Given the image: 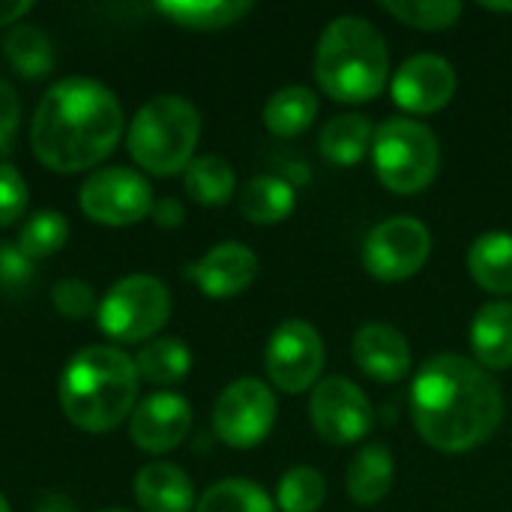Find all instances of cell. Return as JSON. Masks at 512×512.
<instances>
[{"mask_svg": "<svg viewBox=\"0 0 512 512\" xmlns=\"http://www.w3.org/2000/svg\"><path fill=\"white\" fill-rule=\"evenodd\" d=\"M69 240V222L60 210H39L33 213L18 234V249L30 258H48L57 249H63V243Z\"/></svg>", "mask_w": 512, "mask_h": 512, "instance_id": "30", "label": "cell"}, {"mask_svg": "<svg viewBox=\"0 0 512 512\" xmlns=\"http://www.w3.org/2000/svg\"><path fill=\"white\" fill-rule=\"evenodd\" d=\"M33 9L30 0H0V24H15Z\"/></svg>", "mask_w": 512, "mask_h": 512, "instance_id": "37", "label": "cell"}, {"mask_svg": "<svg viewBox=\"0 0 512 512\" xmlns=\"http://www.w3.org/2000/svg\"><path fill=\"white\" fill-rule=\"evenodd\" d=\"M372 141H375V129H372L369 117L339 114L324 123V129L318 135V150L327 162H333L339 168H351L366 159V153L372 150Z\"/></svg>", "mask_w": 512, "mask_h": 512, "instance_id": "21", "label": "cell"}, {"mask_svg": "<svg viewBox=\"0 0 512 512\" xmlns=\"http://www.w3.org/2000/svg\"><path fill=\"white\" fill-rule=\"evenodd\" d=\"M135 357L114 345L81 348L60 375V408L84 432L102 435L120 426L138 399Z\"/></svg>", "mask_w": 512, "mask_h": 512, "instance_id": "3", "label": "cell"}, {"mask_svg": "<svg viewBox=\"0 0 512 512\" xmlns=\"http://www.w3.org/2000/svg\"><path fill=\"white\" fill-rule=\"evenodd\" d=\"M33 282V261L18 243H0V291H24Z\"/></svg>", "mask_w": 512, "mask_h": 512, "instance_id": "34", "label": "cell"}, {"mask_svg": "<svg viewBox=\"0 0 512 512\" xmlns=\"http://www.w3.org/2000/svg\"><path fill=\"white\" fill-rule=\"evenodd\" d=\"M468 270L474 282L498 297L512 294V234L486 231L468 249Z\"/></svg>", "mask_w": 512, "mask_h": 512, "instance_id": "20", "label": "cell"}, {"mask_svg": "<svg viewBox=\"0 0 512 512\" xmlns=\"http://www.w3.org/2000/svg\"><path fill=\"white\" fill-rule=\"evenodd\" d=\"M51 303L63 318H72V321H84L99 309L96 294H93L90 282H84V279H60L51 288Z\"/></svg>", "mask_w": 512, "mask_h": 512, "instance_id": "32", "label": "cell"}, {"mask_svg": "<svg viewBox=\"0 0 512 512\" xmlns=\"http://www.w3.org/2000/svg\"><path fill=\"white\" fill-rule=\"evenodd\" d=\"M3 54L24 78H42L54 66L51 36L36 24H12V30L3 36Z\"/></svg>", "mask_w": 512, "mask_h": 512, "instance_id": "25", "label": "cell"}, {"mask_svg": "<svg viewBox=\"0 0 512 512\" xmlns=\"http://www.w3.org/2000/svg\"><path fill=\"white\" fill-rule=\"evenodd\" d=\"M195 512H273V501L258 483L231 477L210 486L195 504Z\"/></svg>", "mask_w": 512, "mask_h": 512, "instance_id": "28", "label": "cell"}, {"mask_svg": "<svg viewBox=\"0 0 512 512\" xmlns=\"http://www.w3.org/2000/svg\"><path fill=\"white\" fill-rule=\"evenodd\" d=\"M297 192L279 174H258L240 189V213L255 225H276L294 213Z\"/></svg>", "mask_w": 512, "mask_h": 512, "instance_id": "22", "label": "cell"}, {"mask_svg": "<svg viewBox=\"0 0 512 512\" xmlns=\"http://www.w3.org/2000/svg\"><path fill=\"white\" fill-rule=\"evenodd\" d=\"M96 318L99 330L114 342H147L171 318V291L150 273H132L108 288Z\"/></svg>", "mask_w": 512, "mask_h": 512, "instance_id": "7", "label": "cell"}, {"mask_svg": "<svg viewBox=\"0 0 512 512\" xmlns=\"http://www.w3.org/2000/svg\"><path fill=\"white\" fill-rule=\"evenodd\" d=\"M318 93L303 84H288L276 90L264 105V126L279 138L303 135L318 117Z\"/></svg>", "mask_w": 512, "mask_h": 512, "instance_id": "23", "label": "cell"}, {"mask_svg": "<svg viewBox=\"0 0 512 512\" xmlns=\"http://www.w3.org/2000/svg\"><path fill=\"white\" fill-rule=\"evenodd\" d=\"M78 204L87 219L102 225H135L153 213V186L141 171L126 165H111L93 171L78 192Z\"/></svg>", "mask_w": 512, "mask_h": 512, "instance_id": "10", "label": "cell"}, {"mask_svg": "<svg viewBox=\"0 0 512 512\" xmlns=\"http://www.w3.org/2000/svg\"><path fill=\"white\" fill-rule=\"evenodd\" d=\"M183 186L192 201L219 207L234 198L237 177H234V168L222 156H198L189 162V168L183 174Z\"/></svg>", "mask_w": 512, "mask_h": 512, "instance_id": "27", "label": "cell"}, {"mask_svg": "<svg viewBox=\"0 0 512 512\" xmlns=\"http://www.w3.org/2000/svg\"><path fill=\"white\" fill-rule=\"evenodd\" d=\"M0 512H12V510H9V504H6V498H3V495H0Z\"/></svg>", "mask_w": 512, "mask_h": 512, "instance_id": "40", "label": "cell"}, {"mask_svg": "<svg viewBox=\"0 0 512 512\" xmlns=\"http://www.w3.org/2000/svg\"><path fill=\"white\" fill-rule=\"evenodd\" d=\"M381 9L417 30H447L462 15L456 0H384Z\"/></svg>", "mask_w": 512, "mask_h": 512, "instance_id": "31", "label": "cell"}, {"mask_svg": "<svg viewBox=\"0 0 512 512\" xmlns=\"http://www.w3.org/2000/svg\"><path fill=\"white\" fill-rule=\"evenodd\" d=\"M135 501L144 512H192L198 504L192 480L171 462H150L135 474Z\"/></svg>", "mask_w": 512, "mask_h": 512, "instance_id": "17", "label": "cell"}, {"mask_svg": "<svg viewBox=\"0 0 512 512\" xmlns=\"http://www.w3.org/2000/svg\"><path fill=\"white\" fill-rule=\"evenodd\" d=\"M120 135V99L102 81L84 75L54 81L39 99L30 126L36 159L57 174L93 168L117 147Z\"/></svg>", "mask_w": 512, "mask_h": 512, "instance_id": "2", "label": "cell"}, {"mask_svg": "<svg viewBox=\"0 0 512 512\" xmlns=\"http://www.w3.org/2000/svg\"><path fill=\"white\" fill-rule=\"evenodd\" d=\"M36 512H78V507H75L72 498H66L60 492H48L45 498H39Z\"/></svg>", "mask_w": 512, "mask_h": 512, "instance_id": "38", "label": "cell"}, {"mask_svg": "<svg viewBox=\"0 0 512 512\" xmlns=\"http://www.w3.org/2000/svg\"><path fill=\"white\" fill-rule=\"evenodd\" d=\"M27 210V180L9 162H0V228L18 222Z\"/></svg>", "mask_w": 512, "mask_h": 512, "instance_id": "33", "label": "cell"}, {"mask_svg": "<svg viewBox=\"0 0 512 512\" xmlns=\"http://www.w3.org/2000/svg\"><path fill=\"white\" fill-rule=\"evenodd\" d=\"M309 417L318 438L333 447H348L363 441L375 423L369 396L351 378L342 375H330L312 387Z\"/></svg>", "mask_w": 512, "mask_h": 512, "instance_id": "11", "label": "cell"}, {"mask_svg": "<svg viewBox=\"0 0 512 512\" xmlns=\"http://www.w3.org/2000/svg\"><path fill=\"white\" fill-rule=\"evenodd\" d=\"M201 294L228 300L243 294L258 276V255L243 243H219L183 270Z\"/></svg>", "mask_w": 512, "mask_h": 512, "instance_id": "15", "label": "cell"}, {"mask_svg": "<svg viewBox=\"0 0 512 512\" xmlns=\"http://www.w3.org/2000/svg\"><path fill=\"white\" fill-rule=\"evenodd\" d=\"M432 255V234L414 216L378 222L363 243V267L381 282H405L417 276Z\"/></svg>", "mask_w": 512, "mask_h": 512, "instance_id": "9", "label": "cell"}, {"mask_svg": "<svg viewBox=\"0 0 512 512\" xmlns=\"http://www.w3.org/2000/svg\"><path fill=\"white\" fill-rule=\"evenodd\" d=\"M456 69L441 54H414L408 57L390 84L393 102L408 114H435L456 96Z\"/></svg>", "mask_w": 512, "mask_h": 512, "instance_id": "13", "label": "cell"}, {"mask_svg": "<svg viewBox=\"0 0 512 512\" xmlns=\"http://www.w3.org/2000/svg\"><path fill=\"white\" fill-rule=\"evenodd\" d=\"M102 512H129V510H102Z\"/></svg>", "mask_w": 512, "mask_h": 512, "instance_id": "41", "label": "cell"}, {"mask_svg": "<svg viewBox=\"0 0 512 512\" xmlns=\"http://www.w3.org/2000/svg\"><path fill=\"white\" fill-rule=\"evenodd\" d=\"M315 81L348 105L381 96L390 81V51L378 27L360 15L333 18L315 48Z\"/></svg>", "mask_w": 512, "mask_h": 512, "instance_id": "4", "label": "cell"}, {"mask_svg": "<svg viewBox=\"0 0 512 512\" xmlns=\"http://www.w3.org/2000/svg\"><path fill=\"white\" fill-rule=\"evenodd\" d=\"M411 417L429 447L468 453L498 432L504 393L480 363L438 354L420 366L411 384Z\"/></svg>", "mask_w": 512, "mask_h": 512, "instance_id": "1", "label": "cell"}, {"mask_svg": "<svg viewBox=\"0 0 512 512\" xmlns=\"http://www.w3.org/2000/svg\"><path fill=\"white\" fill-rule=\"evenodd\" d=\"M135 369H138V375L144 381H150L156 387H171V384H180L189 375V369H192V351L180 339L159 336V339H150L138 351Z\"/></svg>", "mask_w": 512, "mask_h": 512, "instance_id": "26", "label": "cell"}, {"mask_svg": "<svg viewBox=\"0 0 512 512\" xmlns=\"http://www.w3.org/2000/svg\"><path fill=\"white\" fill-rule=\"evenodd\" d=\"M324 339L309 321H285L279 324L264 348V366L270 381L282 393H303L321 381L324 369Z\"/></svg>", "mask_w": 512, "mask_h": 512, "instance_id": "12", "label": "cell"}, {"mask_svg": "<svg viewBox=\"0 0 512 512\" xmlns=\"http://www.w3.org/2000/svg\"><path fill=\"white\" fill-rule=\"evenodd\" d=\"M357 369L378 381V384H396L411 372V345L393 324H363L351 345Z\"/></svg>", "mask_w": 512, "mask_h": 512, "instance_id": "16", "label": "cell"}, {"mask_svg": "<svg viewBox=\"0 0 512 512\" xmlns=\"http://www.w3.org/2000/svg\"><path fill=\"white\" fill-rule=\"evenodd\" d=\"M156 9L180 27L219 30L249 15L252 3L249 0H159Z\"/></svg>", "mask_w": 512, "mask_h": 512, "instance_id": "24", "label": "cell"}, {"mask_svg": "<svg viewBox=\"0 0 512 512\" xmlns=\"http://www.w3.org/2000/svg\"><path fill=\"white\" fill-rule=\"evenodd\" d=\"M201 138L198 108L177 93H159L147 99L129 123V153L150 174H177L186 171L195 159Z\"/></svg>", "mask_w": 512, "mask_h": 512, "instance_id": "5", "label": "cell"}, {"mask_svg": "<svg viewBox=\"0 0 512 512\" xmlns=\"http://www.w3.org/2000/svg\"><path fill=\"white\" fill-rule=\"evenodd\" d=\"M192 429V405L180 393H153L132 411L129 435L144 453H168L186 441Z\"/></svg>", "mask_w": 512, "mask_h": 512, "instance_id": "14", "label": "cell"}, {"mask_svg": "<svg viewBox=\"0 0 512 512\" xmlns=\"http://www.w3.org/2000/svg\"><path fill=\"white\" fill-rule=\"evenodd\" d=\"M276 396L258 378H237L228 384L213 408V432L222 444L234 450H252L276 426Z\"/></svg>", "mask_w": 512, "mask_h": 512, "instance_id": "8", "label": "cell"}, {"mask_svg": "<svg viewBox=\"0 0 512 512\" xmlns=\"http://www.w3.org/2000/svg\"><path fill=\"white\" fill-rule=\"evenodd\" d=\"M471 351L474 363H480L486 372L510 369L512 366V303L498 300L486 303L474 324H471Z\"/></svg>", "mask_w": 512, "mask_h": 512, "instance_id": "18", "label": "cell"}, {"mask_svg": "<svg viewBox=\"0 0 512 512\" xmlns=\"http://www.w3.org/2000/svg\"><path fill=\"white\" fill-rule=\"evenodd\" d=\"M18 123H21V99L15 87L6 78H0V156L12 150Z\"/></svg>", "mask_w": 512, "mask_h": 512, "instance_id": "35", "label": "cell"}, {"mask_svg": "<svg viewBox=\"0 0 512 512\" xmlns=\"http://www.w3.org/2000/svg\"><path fill=\"white\" fill-rule=\"evenodd\" d=\"M327 501V480L309 465L291 468L276 489V504L282 512H318Z\"/></svg>", "mask_w": 512, "mask_h": 512, "instance_id": "29", "label": "cell"}, {"mask_svg": "<svg viewBox=\"0 0 512 512\" xmlns=\"http://www.w3.org/2000/svg\"><path fill=\"white\" fill-rule=\"evenodd\" d=\"M480 9H486V12H512V3H492V0H483Z\"/></svg>", "mask_w": 512, "mask_h": 512, "instance_id": "39", "label": "cell"}, {"mask_svg": "<svg viewBox=\"0 0 512 512\" xmlns=\"http://www.w3.org/2000/svg\"><path fill=\"white\" fill-rule=\"evenodd\" d=\"M183 216H186V210H183V204H180L177 198H162V201L153 204V219H156V225H162V228H177V225H183Z\"/></svg>", "mask_w": 512, "mask_h": 512, "instance_id": "36", "label": "cell"}, {"mask_svg": "<svg viewBox=\"0 0 512 512\" xmlns=\"http://www.w3.org/2000/svg\"><path fill=\"white\" fill-rule=\"evenodd\" d=\"M348 495L360 507H375L381 504L396 480V462L387 444L372 441L366 444L348 465Z\"/></svg>", "mask_w": 512, "mask_h": 512, "instance_id": "19", "label": "cell"}, {"mask_svg": "<svg viewBox=\"0 0 512 512\" xmlns=\"http://www.w3.org/2000/svg\"><path fill=\"white\" fill-rule=\"evenodd\" d=\"M372 162L378 180L396 195L429 189L441 171V144L435 132L411 117H390L375 129Z\"/></svg>", "mask_w": 512, "mask_h": 512, "instance_id": "6", "label": "cell"}]
</instances>
